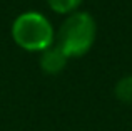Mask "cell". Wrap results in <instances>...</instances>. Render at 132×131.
I'll use <instances>...</instances> for the list:
<instances>
[{"label":"cell","instance_id":"2","mask_svg":"<svg viewBox=\"0 0 132 131\" xmlns=\"http://www.w3.org/2000/svg\"><path fill=\"white\" fill-rule=\"evenodd\" d=\"M13 42L29 52H44L54 46L55 30L50 20L40 12H23L13 20L10 29Z\"/></svg>","mask_w":132,"mask_h":131},{"label":"cell","instance_id":"5","mask_svg":"<svg viewBox=\"0 0 132 131\" xmlns=\"http://www.w3.org/2000/svg\"><path fill=\"white\" fill-rule=\"evenodd\" d=\"M84 0H47L48 7L57 13H72Z\"/></svg>","mask_w":132,"mask_h":131},{"label":"cell","instance_id":"1","mask_svg":"<svg viewBox=\"0 0 132 131\" xmlns=\"http://www.w3.org/2000/svg\"><path fill=\"white\" fill-rule=\"evenodd\" d=\"M97 37V24L89 12L75 10L60 24L55 35V46L70 57H82L92 49Z\"/></svg>","mask_w":132,"mask_h":131},{"label":"cell","instance_id":"4","mask_svg":"<svg viewBox=\"0 0 132 131\" xmlns=\"http://www.w3.org/2000/svg\"><path fill=\"white\" fill-rule=\"evenodd\" d=\"M114 94L124 104H132V74L119 79L114 88Z\"/></svg>","mask_w":132,"mask_h":131},{"label":"cell","instance_id":"3","mask_svg":"<svg viewBox=\"0 0 132 131\" xmlns=\"http://www.w3.org/2000/svg\"><path fill=\"white\" fill-rule=\"evenodd\" d=\"M69 62V57L62 52V49H59L57 46H52L48 49H45L44 52H40L39 66L40 69L48 76H57L65 69V66Z\"/></svg>","mask_w":132,"mask_h":131}]
</instances>
